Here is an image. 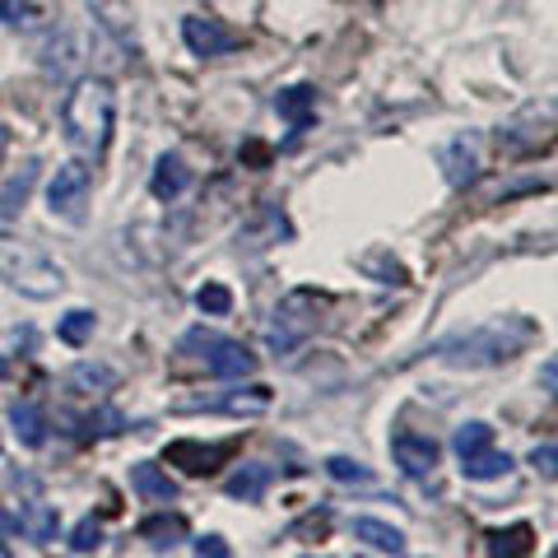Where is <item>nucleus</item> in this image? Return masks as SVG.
I'll use <instances>...</instances> for the list:
<instances>
[{
  "mask_svg": "<svg viewBox=\"0 0 558 558\" xmlns=\"http://www.w3.org/2000/svg\"><path fill=\"white\" fill-rule=\"evenodd\" d=\"M0 377H10V359H0Z\"/></svg>",
  "mask_w": 558,
  "mask_h": 558,
  "instance_id": "39",
  "label": "nucleus"
},
{
  "mask_svg": "<svg viewBox=\"0 0 558 558\" xmlns=\"http://www.w3.org/2000/svg\"><path fill=\"white\" fill-rule=\"evenodd\" d=\"M70 433H75L80 442H98V438H121L131 424H126V414L121 410H112V405H98V410H89V414H80V418H70Z\"/></svg>",
  "mask_w": 558,
  "mask_h": 558,
  "instance_id": "19",
  "label": "nucleus"
},
{
  "mask_svg": "<svg viewBox=\"0 0 558 558\" xmlns=\"http://www.w3.org/2000/svg\"><path fill=\"white\" fill-rule=\"evenodd\" d=\"M5 145H10V135H5V126H0V159H5Z\"/></svg>",
  "mask_w": 558,
  "mask_h": 558,
  "instance_id": "38",
  "label": "nucleus"
},
{
  "mask_svg": "<svg viewBox=\"0 0 558 558\" xmlns=\"http://www.w3.org/2000/svg\"><path fill=\"white\" fill-rule=\"evenodd\" d=\"M131 488L140 494V502H178V480H172L163 465H154V461H135L131 465Z\"/></svg>",
  "mask_w": 558,
  "mask_h": 558,
  "instance_id": "17",
  "label": "nucleus"
},
{
  "mask_svg": "<svg viewBox=\"0 0 558 558\" xmlns=\"http://www.w3.org/2000/svg\"><path fill=\"white\" fill-rule=\"evenodd\" d=\"M182 43L191 47V57H229V51L242 47V33L229 28L223 20H209V14H191V20H182Z\"/></svg>",
  "mask_w": 558,
  "mask_h": 558,
  "instance_id": "9",
  "label": "nucleus"
},
{
  "mask_svg": "<svg viewBox=\"0 0 558 558\" xmlns=\"http://www.w3.org/2000/svg\"><path fill=\"white\" fill-rule=\"evenodd\" d=\"M135 531H140V539H149L154 549H172L186 539V517L182 512H154V517L140 521Z\"/></svg>",
  "mask_w": 558,
  "mask_h": 558,
  "instance_id": "21",
  "label": "nucleus"
},
{
  "mask_svg": "<svg viewBox=\"0 0 558 558\" xmlns=\"http://www.w3.org/2000/svg\"><path fill=\"white\" fill-rule=\"evenodd\" d=\"M539 340V326L531 317H494L475 330H457L433 344V354L451 368H498V363L517 359L526 344Z\"/></svg>",
  "mask_w": 558,
  "mask_h": 558,
  "instance_id": "1",
  "label": "nucleus"
},
{
  "mask_svg": "<svg viewBox=\"0 0 558 558\" xmlns=\"http://www.w3.org/2000/svg\"><path fill=\"white\" fill-rule=\"evenodd\" d=\"M391 461L405 470L410 480H424V475H433L438 470V461H442V447L428 438V433H396L391 438Z\"/></svg>",
  "mask_w": 558,
  "mask_h": 558,
  "instance_id": "11",
  "label": "nucleus"
},
{
  "mask_svg": "<svg viewBox=\"0 0 558 558\" xmlns=\"http://www.w3.org/2000/svg\"><path fill=\"white\" fill-rule=\"evenodd\" d=\"M326 531H330V508H312L289 535H326Z\"/></svg>",
  "mask_w": 558,
  "mask_h": 558,
  "instance_id": "33",
  "label": "nucleus"
},
{
  "mask_svg": "<svg viewBox=\"0 0 558 558\" xmlns=\"http://www.w3.org/2000/svg\"><path fill=\"white\" fill-rule=\"evenodd\" d=\"M535 549V526L531 521H512V526L484 531V558H526Z\"/></svg>",
  "mask_w": 558,
  "mask_h": 558,
  "instance_id": "13",
  "label": "nucleus"
},
{
  "mask_svg": "<svg viewBox=\"0 0 558 558\" xmlns=\"http://www.w3.org/2000/svg\"><path fill=\"white\" fill-rule=\"evenodd\" d=\"M0 275L24 299H57L65 289L61 266L51 256H43L38 247H28V242H0Z\"/></svg>",
  "mask_w": 558,
  "mask_h": 558,
  "instance_id": "3",
  "label": "nucleus"
},
{
  "mask_svg": "<svg viewBox=\"0 0 558 558\" xmlns=\"http://www.w3.org/2000/svg\"><path fill=\"white\" fill-rule=\"evenodd\" d=\"M442 172H447L451 186H470L480 178V145H475V135H457L442 149Z\"/></svg>",
  "mask_w": 558,
  "mask_h": 558,
  "instance_id": "16",
  "label": "nucleus"
},
{
  "mask_svg": "<svg viewBox=\"0 0 558 558\" xmlns=\"http://www.w3.org/2000/svg\"><path fill=\"white\" fill-rule=\"evenodd\" d=\"M326 475L336 484H373V470L354 457H326Z\"/></svg>",
  "mask_w": 558,
  "mask_h": 558,
  "instance_id": "29",
  "label": "nucleus"
},
{
  "mask_svg": "<svg viewBox=\"0 0 558 558\" xmlns=\"http://www.w3.org/2000/svg\"><path fill=\"white\" fill-rule=\"evenodd\" d=\"M102 545V521H94V517H84L75 531H70V549L75 554H94Z\"/></svg>",
  "mask_w": 558,
  "mask_h": 558,
  "instance_id": "31",
  "label": "nucleus"
},
{
  "mask_svg": "<svg viewBox=\"0 0 558 558\" xmlns=\"http://www.w3.org/2000/svg\"><path fill=\"white\" fill-rule=\"evenodd\" d=\"M33 182H38V163H24L14 178L5 182V191H0V219H14L24 209V201H28V191H33Z\"/></svg>",
  "mask_w": 558,
  "mask_h": 558,
  "instance_id": "24",
  "label": "nucleus"
},
{
  "mask_svg": "<svg viewBox=\"0 0 558 558\" xmlns=\"http://www.w3.org/2000/svg\"><path fill=\"white\" fill-rule=\"evenodd\" d=\"M61 126L65 140L80 159H102L112 145V126H117V89L102 75H84L75 80V89L61 102Z\"/></svg>",
  "mask_w": 558,
  "mask_h": 558,
  "instance_id": "2",
  "label": "nucleus"
},
{
  "mask_svg": "<svg viewBox=\"0 0 558 558\" xmlns=\"http://www.w3.org/2000/svg\"><path fill=\"white\" fill-rule=\"evenodd\" d=\"M270 484H275V465H266V461H247V465H238L233 475L223 480V494H229L233 502H260Z\"/></svg>",
  "mask_w": 558,
  "mask_h": 558,
  "instance_id": "15",
  "label": "nucleus"
},
{
  "mask_svg": "<svg viewBox=\"0 0 558 558\" xmlns=\"http://www.w3.org/2000/svg\"><path fill=\"white\" fill-rule=\"evenodd\" d=\"M554 461H558V447H554V442H539V447L531 451V465H535L545 480H554V470H558Z\"/></svg>",
  "mask_w": 558,
  "mask_h": 558,
  "instance_id": "34",
  "label": "nucleus"
},
{
  "mask_svg": "<svg viewBox=\"0 0 558 558\" xmlns=\"http://www.w3.org/2000/svg\"><path fill=\"white\" fill-rule=\"evenodd\" d=\"M112 387H117V368H112V363L84 359V363H75V368L65 373V391H75V396H102Z\"/></svg>",
  "mask_w": 558,
  "mask_h": 558,
  "instance_id": "20",
  "label": "nucleus"
},
{
  "mask_svg": "<svg viewBox=\"0 0 558 558\" xmlns=\"http://www.w3.org/2000/svg\"><path fill=\"white\" fill-rule=\"evenodd\" d=\"M0 20H5L10 28H38L43 10L33 5V0H0Z\"/></svg>",
  "mask_w": 558,
  "mask_h": 558,
  "instance_id": "30",
  "label": "nucleus"
},
{
  "mask_svg": "<svg viewBox=\"0 0 558 558\" xmlns=\"http://www.w3.org/2000/svg\"><path fill=\"white\" fill-rule=\"evenodd\" d=\"M182 354H196L205 368L215 377H223V381H242V377L256 373V354L247 344L219 336V330H205V326L186 330V336H182Z\"/></svg>",
  "mask_w": 558,
  "mask_h": 558,
  "instance_id": "5",
  "label": "nucleus"
},
{
  "mask_svg": "<svg viewBox=\"0 0 558 558\" xmlns=\"http://www.w3.org/2000/svg\"><path fill=\"white\" fill-rule=\"evenodd\" d=\"M508 470H512V457H508V451H498V447H488V451H480V457L461 461L465 480H502Z\"/></svg>",
  "mask_w": 558,
  "mask_h": 558,
  "instance_id": "26",
  "label": "nucleus"
},
{
  "mask_svg": "<svg viewBox=\"0 0 558 558\" xmlns=\"http://www.w3.org/2000/svg\"><path fill=\"white\" fill-rule=\"evenodd\" d=\"M196 554L201 558H233V549H229V539H223V535H201L196 539Z\"/></svg>",
  "mask_w": 558,
  "mask_h": 558,
  "instance_id": "35",
  "label": "nucleus"
},
{
  "mask_svg": "<svg viewBox=\"0 0 558 558\" xmlns=\"http://www.w3.org/2000/svg\"><path fill=\"white\" fill-rule=\"evenodd\" d=\"M242 451V438H219V442H201V438H172L163 447V465H178L182 475L205 480L215 475L219 465H229Z\"/></svg>",
  "mask_w": 558,
  "mask_h": 558,
  "instance_id": "6",
  "label": "nucleus"
},
{
  "mask_svg": "<svg viewBox=\"0 0 558 558\" xmlns=\"http://www.w3.org/2000/svg\"><path fill=\"white\" fill-rule=\"evenodd\" d=\"M275 405V391L270 387H242V391H229V396H196V400H178V405H172V414H266Z\"/></svg>",
  "mask_w": 558,
  "mask_h": 558,
  "instance_id": "7",
  "label": "nucleus"
},
{
  "mask_svg": "<svg viewBox=\"0 0 558 558\" xmlns=\"http://www.w3.org/2000/svg\"><path fill=\"white\" fill-rule=\"evenodd\" d=\"M10 424H14V433H20L24 447H43L47 442V414L33 405V400H14V405H10Z\"/></svg>",
  "mask_w": 558,
  "mask_h": 558,
  "instance_id": "22",
  "label": "nucleus"
},
{
  "mask_svg": "<svg viewBox=\"0 0 558 558\" xmlns=\"http://www.w3.org/2000/svg\"><path fill=\"white\" fill-rule=\"evenodd\" d=\"M363 270H368V275H381L377 284H405V270H400L387 252H373L368 260H363Z\"/></svg>",
  "mask_w": 558,
  "mask_h": 558,
  "instance_id": "32",
  "label": "nucleus"
},
{
  "mask_svg": "<svg viewBox=\"0 0 558 558\" xmlns=\"http://www.w3.org/2000/svg\"><path fill=\"white\" fill-rule=\"evenodd\" d=\"M186 186H191V168H186V159H182V154H178V149L159 154V163H154V178H149V191H154V201L172 205V201H178Z\"/></svg>",
  "mask_w": 558,
  "mask_h": 558,
  "instance_id": "14",
  "label": "nucleus"
},
{
  "mask_svg": "<svg viewBox=\"0 0 558 558\" xmlns=\"http://www.w3.org/2000/svg\"><path fill=\"white\" fill-rule=\"evenodd\" d=\"M94 326H98L94 312L89 307H75V312H65V317L57 322V340L70 344V349H80V344L94 340Z\"/></svg>",
  "mask_w": 558,
  "mask_h": 558,
  "instance_id": "25",
  "label": "nucleus"
},
{
  "mask_svg": "<svg viewBox=\"0 0 558 558\" xmlns=\"http://www.w3.org/2000/svg\"><path fill=\"white\" fill-rule=\"evenodd\" d=\"M539 377H545V387L554 391V381H558V363H554V359H545V373H539Z\"/></svg>",
  "mask_w": 558,
  "mask_h": 558,
  "instance_id": "37",
  "label": "nucleus"
},
{
  "mask_svg": "<svg viewBox=\"0 0 558 558\" xmlns=\"http://www.w3.org/2000/svg\"><path fill=\"white\" fill-rule=\"evenodd\" d=\"M322 312H326V293H317V289H293V293H284L279 299V307H275V322H270V349H275V359L279 354H293L312 330L322 326Z\"/></svg>",
  "mask_w": 558,
  "mask_h": 558,
  "instance_id": "4",
  "label": "nucleus"
},
{
  "mask_svg": "<svg viewBox=\"0 0 558 558\" xmlns=\"http://www.w3.org/2000/svg\"><path fill=\"white\" fill-rule=\"evenodd\" d=\"M349 531H354V539H363L368 549L377 554H405V531L391 526V521H381V517H354L349 521Z\"/></svg>",
  "mask_w": 558,
  "mask_h": 558,
  "instance_id": "18",
  "label": "nucleus"
},
{
  "mask_svg": "<svg viewBox=\"0 0 558 558\" xmlns=\"http://www.w3.org/2000/svg\"><path fill=\"white\" fill-rule=\"evenodd\" d=\"M303 558H317V554H303Z\"/></svg>",
  "mask_w": 558,
  "mask_h": 558,
  "instance_id": "40",
  "label": "nucleus"
},
{
  "mask_svg": "<svg viewBox=\"0 0 558 558\" xmlns=\"http://www.w3.org/2000/svg\"><path fill=\"white\" fill-rule=\"evenodd\" d=\"M89 5V14H94V24L108 33L112 38V47H121L131 61H140V38H135V14H131V5L126 0H84Z\"/></svg>",
  "mask_w": 558,
  "mask_h": 558,
  "instance_id": "10",
  "label": "nucleus"
},
{
  "mask_svg": "<svg viewBox=\"0 0 558 558\" xmlns=\"http://www.w3.org/2000/svg\"><path fill=\"white\" fill-rule=\"evenodd\" d=\"M47 205L57 219L80 223L84 219V205H89V168L84 163H61L57 178L47 182Z\"/></svg>",
  "mask_w": 558,
  "mask_h": 558,
  "instance_id": "8",
  "label": "nucleus"
},
{
  "mask_svg": "<svg viewBox=\"0 0 558 558\" xmlns=\"http://www.w3.org/2000/svg\"><path fill=\"white\" fill-rule=\"evenodd\" d=\"M20 521H24V531L38 539V545H51V539H57V531H61V521H57V512H51L47 502H24Z\"/></svg>",
  "mask_w": 558,
  "mask_h": 558,
  "instance_id": "27",
  "label": "nucleus"
},
{
  "mask_svg": "<svg viewBox=\"0 0 558 558\" xmlns=\"http://www.w3.org/2000/svg\"><path fill=\"white\" fill-rule=\"evenodd\" d=\"M196 307L205 312V317H229L233 312V289L219 284V279H209V284L196 289Z\"/></svg>",
  "mask_w": 558,
  "mask_h": 558,
  "instance_id": "28",
  "label": "nucleus"
},
{
  "mask_svg": "<svg viewBox=\"0 0 558 558\" xmlns=\"http://www.w3.org/2000/svg\"><path fill=\"white\" fill-rule=\"evenodd\" d=\"M24 531V521H20V512H5V508H0V545H10V539L14 535H20Z\"/></svg>",
  "mask_w": 558,
  "mask_h": 558,
  "instance_id": "36",
  "label": "nucleus"
},
{
  "mask_svg": "<svg viewBox=\"0 0 558 558\" xmlns=\"http://www.w3.org/2000/svg\"><path fill=\"white\" fill-rule=\"evenodd\" d=\"M494 447V428L484 424V418H465V424L451 433V451H457V461H470L480 457V451Z\"/></svg>",
  "mask_w": 558,
  "mask_h": 558,
  "instance_id": "23",
  "label": "nucleus"
},
{
  "mask_svg": "<svg viewBox=\"0 0 558 558\" xmlns=\"http://www.w3.org/2000/svg\"><path fill=\"white\" fill-rule=\"evenodd\" d=\"M275 112L289 121V131L293 140H299L312 121H317V89L312 84H293V89H279L275 94Z\"/></svg>",
  "mask_w": 558,
  "mask_h": 558,
  "instance_id": "12",
  "label": "nucleus"
},
{
  "mask_svg": "<svg viewBox=\"0 0 558 558\" xmlns=\"http://www.w3.org/2000/svg\"><path fill=\"white\" fill-rule=\"evenodd\" d=\"M359 558H363V554H359Z\"/></svg>",
  "mask_w": 558,
  "mask_h": 558,
  "instance_id": "41",
  "label": "nucleus"
}]
</instances>
